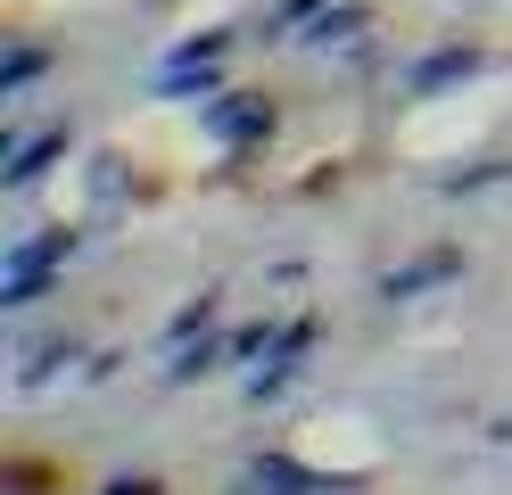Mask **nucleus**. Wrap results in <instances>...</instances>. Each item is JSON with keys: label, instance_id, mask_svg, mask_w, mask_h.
I'll use <instances>...</instances> for the list:
<instances>
[{"label": "nucleus", "instance_id": "f257e3e1", "mask_svg": "<svg viewBox=\"0 0 512 495\" xmlns=\"http://www.w3.org/2000/svg\"><path fill=\"white\" fill-rule=\"evenodd\" d=\"M58 256H67V231H42V240H25V248H9V264H0V297H9V306H34Z\"/></svg>", "mask_w": 512, "mask_h": 495}, {"label": "nucleus", "instance_id": "f03ea898", "mask_svg": "<svg viewBox=\"0 0 512 495\" xmlns=\"http://www.w3.org/2000/svg\"><path fill=\"white\" fill-rule=\"evenodd\" d=\"M240 495H331L314 471H298L290 454H256L248 471H240Z\"/></svg>", "mask_w": 512, "mask_h": 495}, {"label": "nucleus", "instance_id": "7ed1b4c3", "mask_svg": "<svg viewBox=\"0 0 512 495\" xmlns=\"http://www.w3.org/2000/svg\"><path fill=\"white\" fill-rule=\"evenodd\" d=\"M207 132H215V141H265V132H273V116H265V99H223V108H207Z\"/></svg>", "mask_w": 512, "mask_h": 495}, {"label": "nucleus", "instance_id": "20e7f679", "mask_svg": "<svg viewBox=\"0 0 512 495\" xmlns=\"http://www.w3.org/2000/svg\"><path fill=\"white\" fill-rule=\"evenodd\" d=\"M58 149H67V132H34V141H17V149H9V182H34Z\"/></svg>", "mask_w": 512, "mask_h": 495}, {"label": "nucleus", "instance_id": "39448f33", "mask_svg": "<svg viewBox=\"0 0 512 495\" xmlns=\"http://www.w3.org/2000/svg\"><path fill=\"white\" fill-rule=\"evenodd\" d=\"M463 75H479V50H446V58H430L422 75H413V91H438V83H463Z\"/></svg>", "mask_w": 512, "mask_h": 495}, {"label": "nucleus", "instance_id": "423d86ee", "mask_svg": "<svg viewBox=\"0 0 512 495\" xmlns=\"http://www.w3.org/2000/svg\"><path fill=\"white\" fill-rule=\"evenodd\" d=\"M42 75V50H17L9 66H0V91H25V83H34Z\"/></svg>", "mask_w": 512, "mask_h": 495}, {"label": "nucleus", "instance_id": "0eeeda50", "mask_svg": "<svg viewBox=\"0 0 512 495\" xmlns=\"http://www.w3.org/2000/svg\"><path fill=\"white\" fill-rule=\"evenodd\" d=\"M108 495H157V487H149V479H133V487H108Z\"/></svg>", "mask_w": 512, "mask_h": 495}]
</instances>
